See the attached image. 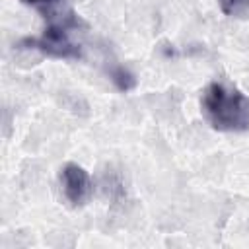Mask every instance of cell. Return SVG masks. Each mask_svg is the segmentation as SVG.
<instances>
[{
    "mask_svg": "<svg viewBox=\"0 0 249 249\" xmlns=\"http://www.w3.org/2000/svg\"><path fill=\"white\" fill-rule=\"evenodd\" d=\"M202 115L220 132H245L249 128V97L222 82H212L202 93Z\"/></svg>",
    "mask_w": 249,
    "mask_h": 249,
    "instance_id": "obj_1",
    "label": "cell"
},
{
    "mask_svg": "<svg viewBox=\"0 0 249 249\" xmlns=\"http://www.w3.org/2000/svg\"><path fill=\"white\" fill-rule=\"evenodd\" d=\"M220 10L230 18L249 16V0H218Z\"/></svg>",
    "mask_w": 249,
    "mask_h": 249,
    "instance_id": "obj_5",
    "label": "cell"
},
{
    "mask_svg": "<svg viewBox=\"0 0 249 249\" xmlns=\"http://www.w3.org/2000/svg\"><path fill=\"white\" fill-rule=\"evenodd\" d=\"M21 2H25V4H29V6H35V8H39L41 12H49V14H51V10H53L54 6H58L62 0H21Z\"/></svg>",
    "mask_w": 249,
    "mask_h": 249,
    "instance_id": "obj_6",
    "label": "cell"
},
{
    "mask_svg": "<svg viewBox=\"0 0 249 249\" xmlns=\"http://www.w3.org/2000/svg\"><path fill=\"white\" fill-rule=\"evenodd\" d=\"M109 76H111L113 84L117 86V89H121V91H128V89H132V88L136 86V78H134L124 66H115V68H111Z\"/></svg>",
    "mask_w": 249,
    "mask_h": 249,
    "instance_id": "obj_4",
    "label": "cell"
},
{
    "mask_svg": "<svg viewBox=\"0 0 249 249\" xmlns=\"http://www.w3.org/2000/svg\"><path fill=\"white\" fill-rule=\"evenodd\" d=\"M76 25V19L72 14L56 18L49 21V25L45 27V31L39 37H27L21 41L23 47L27 49H37L49 56L54 58H80V47L76 43L70 41L68 29Z\"/></svg>",
    "mask_w": 249,
    "mask_h": 249,
    "instance_id": "obj_2",
    "label": "cell"
},
{
    "mask_svg": "<svg viewBox=\"0 0 249 249\" xmlns=\"http://www.w3.org/2000/svg\"><path fill=\"white\" fill-rule=\"evenodd\" d=\"M60 185L66 200L74 206H82L91 195V179L88 171L78 163H66L62 167Z\"/></svg>",
    "mask_w": 249,
    "mask_h": 249,
    "instance_id": "obj_3",
    "label": "cell"
}]
</instances>
